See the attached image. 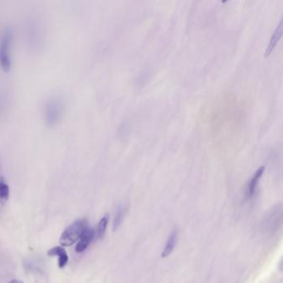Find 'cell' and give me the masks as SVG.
Instances as JSON below:
<instances>
[{"instance_id": "9", "label": "cell", "mask_w": 283, "mask_h": 283, "mask_svg": "<svg viewBox=\"0 0 283 283\" xmlns=\"http://www.w3.org/2000/svg\"><path fill=\"white\" fill-rule=\"evenodd\" d=\"M10 197V186L5 182V179H0V200L7 201Z\"/></svg>"}, {"instance_id": "12", "label": "cell", "mask_w": 283, "mask_h": 283, "mask_svg": "<svg viewBox=\"0 0 283 283\" xmlns=\"http://www.w3.org/2000/svg\"><path fill=\"white\" fill-rule=\"evenodd\" d=\"M9 283H23V281L18 280V279H14V280H12V281H10Z\"/></svg>"}, {"instance_id": "3", "label": "cell", "mask_w": 283, "mask_h": 283, "mask_svg": "<svg viewBox=\"0 0 283 283\" xmlns=\"http://www.w3.org/2000/svg\"><path fill=\"white\" fill-rule=\"evenodd\" d=\"M62 112V102L57 98H51L44 107V116L46 123L54 125L58 122Z\"/></svg>"}, {"instance_id": "4", "label": "cell", "mask_w": 283, "mask_h": 283, "mask_svg": "<svg viewBox=\"0 0 283 283\" xmlns=\"http://www.w3.org/2000/svg\"><path fill=\"white\" fill-rule=\"evenodd\" d=\"M95 233V231L93 228L87 227L78 240V243L76 246V252L81 253L86 250L94 239Z\"/></svg>"}, {"instance_id": "1", "label": "cell", "mask_w": 283, "mask_h": 283, "mask_svg": "<svg viewBox=\"0 0 283 283\" xmlns=\"http://www.w3.org/2000/svg\"><path fill=\"white\" fill-rule=\"evenodd\" d=\"M87 221L81 218L71 224L61 235L59 243L63 247L72 246V244L79 240L84 231L87 228Z\"/></svg>"}, {"instance_id": "10", "label": "cell", "mask_w": 283, "mask_h": 283, "mask_svg": "<svg viewBox=\"0 0 283 283\" xmlns=\"http://www.w3.org/2000/svg\"><path fill=\"white\" fill-rule=\"evenodd\" d=\"M108 222H109V218H108V216L106 215L101 219L100 222L98 223L97 234H98V237L99 239H102L104 236L106 230H107Z\"/></svg>"}, {"instance_id": "5", "label": "cell", "mask_w": 283, "mask_h": 283, "mask_svg": "<svg viewBox=\"0 0 283 283\" xmlns=\"http://www.w3.org/2000/svg\"><path fill=\"white\" fill-rule=\"evenodd\" d=\"M48 255L50 256V257H54V256L58 257V267L61 269L64 268L66 265L68 264V253H67V251L64 249L63 247H54L53 249H49V252H48Z\"/></svg>"}, {"instance_id": "13", "label": "cell", "mask_w": 283, "mask_h": 283, "mask_svg": "<svg viewBox=\"0 0 283 283\" xmlns=\"http://www.w3.org/2000/svg\"><path fill=\"white\" fill-rule=\"evenodd\" d=\"M1 107H2V99L0 98V110H1Z\"/></svg>"}, {"instance_id": "11", "label": "cell", "mask_w": 283, "mask_h": 283, "mask_svg": "<svg viewBox=\"0 0 283 283\" xmlns=\"http://www.w3.org/2000/svg\"><path fill=\"white\" fill-rule=\"evenodd\" d=\"M124 209H120L115 217V220H114V230H116L119 225L121 224V221L123 219L124 217Z\"/></svg>"}, {"instance_id": "2", "label": "cell", "mask_w": 283, "mask_h": 283, "mask_svg": "<svg viewBox=\"0 0 283 283\" xmlns=\"http://www.w3.org/2000/svg\"><path fill=\"white\" fill-rule=\"evenodd\" d=\"M13 38V31L11 28H7L3 33L0 39V64L5 72H9L11 68V59L10 51Z\"/></svg>"}, {"instance_id": "6", "label": "cell", "mask_w": 283, "mask_h": 283, "mask_svg": "<svg viewBox=\"0 0 283 283\" xmlns=\"http://www.w3.org/2000/svg\"><path fill=\"white\" fill-rule=\"evenodd\" d=\"M281 33H282V20L279 23L278 26L274 31L272 38L270 39L269 44L267 46V51H266V56H268L272 53L274 48L276 46L279 40L281 38Z\"/></svg>"}, {"instance_id": "7", "label": "cell", "mask_w": 283, "mask_h": 283, "mask_svg": "<svg viewBox=\"0 0 283 283\" xmlns=\"http://www.w3.org/2000/svg\"><path fill=\"white\" fill-rule=\"evenodd\" d=\"M177 239H178V232H177L176 230H174V231L172 232L171 234L170 235L169 239H168L165 248L163 250L162 253H161V258H167L168 256L171 254L172 252H173L174 248H175V245H176Z\"/></svg>"}, {"instance_id": "8", "label": "cell", "mask_w": 283, "mask_h": 283, "mask_svg": "<svg viewBox=\"0 0 283 283\" xmlns=\"http://www.w3.org/2000/svg\"><path fill=\"white\" fill-rule=\"evenodd\" d=\"M264 170V166H261V167L255 172V174H254L253 178L251 179V181L249 182V188H248V195H249V197H252V196L254 195L256 188H257V186H258V182L260 180L261 177H262Z\"/></svg>"}]
</instances>
